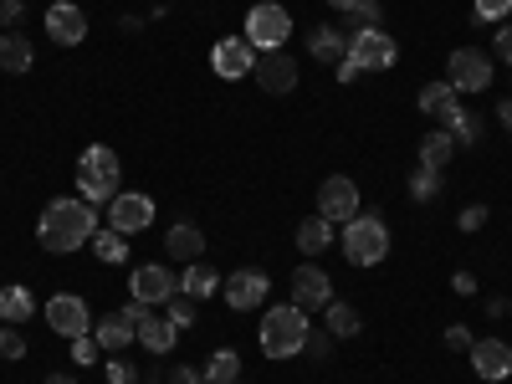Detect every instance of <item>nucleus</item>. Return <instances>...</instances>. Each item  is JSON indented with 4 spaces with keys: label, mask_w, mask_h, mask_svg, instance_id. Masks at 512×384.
<instances>
[{
    "label": "nucleus",
    "mask_w": 512,
    "mask_h": 384,
    "mask_svg": "<svg viewBox=\"0 0 512 384\" xmlns=\"http://www.w3.org/2000/svg\"><path fill=\"white\" fill-rule=\"evenodd\" d=\"M108 226L113 231H123V236H139V231H149L154 226V200L149 195H113L108 200Z\"/></svg>",
    "instance_id": "ddd939ff"
},
{
    "label": "nucleus",
    "mask_w": 512,
    "mask_h": 384,
    "mask_svg": "<svg viewBox=\"0 0 512 384\" xmlns=\"http://www.w3.org/2000/svg\"><path fill=\"white\" fill-rule=\"evenodd\" d=\"M93 338H98V344H103V354H118V349H128V344H134V338H139V323H134V313H108V318H98L93 323Z\"/></svg>",
    "instance_id": "6ab92c4d"
},
{
    "label": "nucleus",
    "mask_w": 512,
    "mask_h": 384,
    "mask_svg": "<svg viewBox=\"0 0 512 384\" xmlns=\"http://www.w3.org/2000/svg\"><path fill=\"white\" fill-rule=\"evenodd\" d=\"M415 103H420V113H425V118H436V123H446V118H451V113L461 108V93H456L451 82L441 77V82H425V88H420V98H415Z\"/></svg>",
    "instance_id": "412c9836"
},
{
    "label": "nucleus",
    "mask_w": 512,
    "mask_h": 384,
    "mask_svg": "<svg viewBox=\"0 0 512 384\" xmlns=\"http://www.w3.org/2000/svg\"><path fill=\"white\" fill-rule=\"evenodd\" d=\"M0 359H26V338L16 333V323H0Z\"/></svg>",
    "instance_id": "c9c22d12"
},
{
    "label": "nucleus",
    "mask_w": 512,
    "mask_h": 384,
    "mask_svg": "<svg viewBox=\"0 0 512 384\" xmlns=\"http://www.w3.org/2000/svg\"><path fill=\"white\" fill-rule=\"evenodd\" d=\"M333 221H323V216H308V221H297V251H308V256H318V251H328L333 246Z\"/></svg>",
    "instance_id": "b1692460"
},
{
    "label": "nucleus",
    "mask_w": 512,
    "mask_h": 384,
    "mask_svg": "<svg viewBox=\"0 0 512 384\" xmlns=\"http://www.w3.org/2000/svg\"><path fill=\"white\" fill-rule=\"evenodd\" d=\"M164 318L175 323L180 333L195 328V297H190V292H175V297H169V313H164Z\"/></svg>",
    "instance_id": "72a5a7b5"
},
{
    "label": "nucleus",
    "mask_w": 512,
    "mask_h": 384,
    "mask_svg": "<svg viewBox=\"0 0 512 384\" xmlns=\"http://www.w3.org/2000/svg\"><path fill=\"white\" fill-rule=\"evenodd\" d=\"M497 118H502V128H512V98H507V103L497 108Z\"/></svg>",
    "instance_id": "09e8293b"
},
{
    "label": "nucleus",
    "mask_w": 512,
    "mask_h": 384,
    "mask_svg": "<svg viewBox=\"0 0 512 384\" xmlns=\"http://www.w3.org/2000/svg\"><path fill=\"white\" fill-rule=\"evenodd\" d=\"M395 57H400V47H395L390 31L369 26V31H354L349 36V62L359 72H384V67H395Z\"/></svg>",
    "instance_id": "0eeeda50"
},
{
    "label": "nucleus",
    "mask_w": 512,
    "mask_h": 384,
    "mask_svg": "<svg viewBox=\"0 0 512 384\" xmlns=\"http://www.w3.org/2000/svg\"><path fill=\"white\" fill-rule=\"evenodd\" d=\"M103 359V344L93 333H82V338H72V364H82V369H93Z\"/></svg>",
    "instance_id": "f704fd0d"
},
{
    "label": "nucleus",
    "mask_w": 512,
    "mask_h": 384,
    "mask_svg": "<svg viewBox=\"0 0 512 384\" xmlns=\"http://www.w3.org/2000/svg\"><path fill=\"white\" fill-rule=\"evenodd\" d=\"M108 379H113V384H134V369H128L123 359H113V364H108Z\"/></svg>",
    "instance_id": "a18cd8bd"
},
{
    "label": "nucleus",
    "mask_w": 512,
    "mask_h": 384,
    "mask_svg": "<svg viewBox=\"0 0 512 384\" xmlns=\"http://www.w3.org/2000/svg\"><path fill=\"white\" fill-rule=\"evenodd\" d=\"M472 369H477V379H507L512 374V349L502 344V338H477L472 344Z\"/></svg>",
    "instance_id": "a211bd4d"
},
{
    "label": "nucleus",
    "mask_w": 512,
    "mask_h": 384,
    "mask_svg": "<svg viewBox=\"0 0 512 384\" xmlns=\"http://www.w3.org/2000/svg\"><path fill=\"white\" fill-rule=\"evenodd\" d=\"M200 374H205V384H231V379H241V354L236 349H216Z\"/></svg>",
    "instance_id": "c85d7f7f"
},
{
    "label": "nucleus",
    "mask_w": 512,
    "mask_h": 384,
    "mask_svg": "<svg viewBox=\"0 0 512 384\" xmlns=\"http://www.w3.org/2000/svg\"><path fill=\"white\" fill-rule=\"evenodd\" d=\"M354 77H359V67L344 57V62H338V82H354Z\"/></svg>",
    "instance_id": "49530a36"
},
{
    "label": "nucleus",
    "mask_w": 512,
    "mask_h": 384,
    "mask_svg": "<svg viewBox=\"0 0 512 384\" xmlns=\"http://www.w3.org/2000/svg\"><path fill=\"white\" fill-rule=\"evenodd\" d=\"M47 323H52V333H62V338L93 333V313H88V303H82L77 292H57V297H52V303H47Z\"/></svg>",
    "instance_id": "4468645a"
},
{
    "label": "nucleus",
    "mask_w": 512,
    "mask_h": 384,
    "mask_svg": "<svg viewBox=\"0 0 512 384\" xmlns=\"http://www.w3.org/2000/svg\"><path fill=\"white\" fill-rule=\"evenodd\" d=\"M344 256L354 267H379L384 256H390V226H384L379 216H359L344 226Z\"/></svg>",
    "instance_id": "20e7f679"
},
{
    "label": "nucleus",
    "mask_w": 512,
    "mask_h": 384,
    "mask_svg": "<svg viewBox=\"0 0 512 384\" xmlns=\"http://www.w3.org/2000/svg\"><path fill=\"white\" fill-rule=\"evenodd\" d=\"M441 128H446L456 144H477V139H482V118H477V113H466V108H456Z\"/></svg>",
    "instance_id": "7c9ffc66"
},
{
    "label": "nucleus",
    "mask_w": 512,
    "mask_h": 384,
    "mask_svg": "<svg viewBox=\"0 0 512 384\" xmlns=\"http://www.w3.org/2000/svg\"><path fill=\"white\" fill-rule=\"evenodd\" d=\"M507 308H512L507 297H492V303H487V313H492V318H507Z\"/></svg>",
    "instance_id": "de8ad7c7"
},
{
    "label": "nucleus",
    "mask_w": 512,
    "mask_h": 384,
    "mask_svg": "<svg viewBox=\"0 0 512 384\" xmlns=\"http://www.w3.org/2000/svg\"><path fill=\"white\" fill-rule=\"evenodd\" d=\"M256 88L262 93H272V98H282V93H292L297 88V62L287 57V52H262L256 57Z\"/></svg>",
    "instance_id": "2eb2a0df"
},
{
    "label": "nucleus",
    "mask_w": 512,
    "mask_h": 384,
    "mask_svg": "<svg viewBox=\"0 0 512 384\" xmlns=\"http://www.w3.org/2000/svg\"><path fill=\"white\" fill-rule=\"evenodd\" d=\"M164 251L169 256H175V262H200V256H205V236H200V226H190V221H175V226H169L164 231Z\"/></svg>",
    "instance_id": "aec40b11"
},
{
    "label": "nucleus",
    "mask_w": 512,
    "mask_h": 384,
    "mask_svg": "<svg viewBox=\"0 0 512 384\" xmlns=\"http://www.w3.org/2000/svg\"><path fill=\"white\" fill-rule=\"evenodd\" d=\"M451 292L472 297V292H477V277H472V272H456V277H451Z\"/></svg>",
    "instance_id": "c03bdc74"
},
{
    "label": "nucleus",
    "mask_w": 512,
    "mask_h": 384,
    "mask_svg": "<svg viewBox=\"0 0 512 384\" xmlns=\"http://www.w3.org/2000/svg\"><path fill=\"white\" fill-rule=\"evenodd\" d=\"M328 6H333V11H344V16H349V11L359 6V0H328Z\"/></svg>",
    "instance_id": "8fccbe9b"
},
{
    "label": "nucleus",
    "mask_w": 512,
    "mask_h": 384,
    "mask_svg": "<svg viewBox=\"0 0 512 384\" xmlns=\"http://www.w3.org/2000/svg\"><path fill=\"white\" fill-rule=\"evenodd\" d=\"M328 349H333V333L323 328V333H308V354L313 359H328Z\"/></svg>",
    "instance_id": "a19ab883"
},
{
    "label": "nucleus",
    "mask_w": 512,
    "mask_h": 384,
    "mask_svg": "<svg viewBox=\"0 0 512 384\" xmlns=\"http://www.w3.org/2000/svg\"><path fill=\"white\" fill-rule=\"evenodd\" d=\"M446 82L456 93H487L492 88V57L477 47H456L446 57Z\"/></svg>",
    "instance_id": "423d86ee"
},
{
    "label": "nucleus",
    "mask_w": 512,
    "mask_h": 384,
    "mask_svg": "<svg viewBox=\"0 0 512 384\" xmlns=\"http://www.w3.org/2000/svg\"><path fill=\"white\" fill-rule=\"evenodd\" d=\"M31 62H36V52H31V41H26L21 31H6V36H0V72L21 77V72H31Z\"/></svg>",
    "instance_id": "5701e85b"
},
{
    "label": "nucleus",
    "mask_w": 512,
    "mask_h": 384,
    "mask_svg": "<svg viewBox=\"0 0 512 384\" xmlns=\"http://www.w3.org/2000/svg\"><path fill=\"white\" fill-rule=\"evenodd\" d=\"M210 72H216L221 82H241V77H251L256 72V47L246 36H226V41H216L210 47Z\"/></svg>",
    "instance_id": "9b49d317"
},
{
    "label": "nucleus",
    "mask_w": 512,
    "mask_h": 384,
    "mask_svg": "<svg viewBox=\"0 0 512 384\" xmlns=\"http://www.w3.org/2000/svg\"><path fill=\"white\" fill-rule=\"evenodd\" d=\"M169 384H205V374H200V369H185V364H175V369H169Z\"/></svg>",
    "instance_id": "37998d69"
},
{
    "label": "nucleus",
    "mask_w": 512,
    "mask_h": 384,
    "mask_svg": "<svg viewBox=\"0 0 512 384\" xmlns=\"http://www.w3.org/2000/svg\"><path fill=\"white\" fill-rule=\"evenodd\" d=\"M456 226H461V231H482V226H487V205H466L461 216H456Z\"/></svg>",
    "instance_id": "4c0bfd02"
},
{
    "label": "nucleus",
    "mask_w": 512,
    "mask_h": 384,
    "mask_svg": "<svg viewBox=\"0 0 512 384\" xmlns=\"http://www.w3.org/2000/svg\"><path fill=\"white\" fill-rule=\"evenodd\" d=\"M318 216L333 221V226H349L359 216V185L349 175H328L318 185Z\"/></svg>",
    "instance_id": "6e6552de"
},
{
    "label": "nucleus",
    "mask_w": 512,
    "mask_h": 384,
    "mask_svg": "<svg viewBox=\"0 0 512 384\" xmlns=\"http://www.w3.org/2000/svg\"><path fill=\"white\" fill-rule=\"evenodd\" d=\"M267 292H272V277L262 267H241L221 282V297H226V308L236 313H251V308H262L267 303Z\"/></svg>",
    "instance_id": "1a4fd4ad"
},
{
    "label": "nucleus",
    "mask_w": 512,
    "mask_h": 384,
    "mask_svg": "<svg viewBox=\"0 0 512 384\" xmlns=\"http://www.w3.org/2000/svg\"><path fill=\"white\" fill-rule=\"evenodd\" d=\"M292 303L303 308V313H323V308L333 303V277H328L323 267L303 262V267L292 272Z\"/></svg>",
    "instance_id": "f8f14e48"
},
{
    "label": "nucleus",
    "mask_w": 512,
    "mask_h": 384,
    "mask_svg": "<svg viewBox=\"0 0 512 384\" xmlns=\"http://www.w3.org/2000/svg\"><path fill=\"white\" fill-rule=\"evenodd\" d=\"M175 292H180V277L169 272L164 262H144V267H134V277H128V297H134V303H144V308L169 303Z\"/></svg>",
    "instance_id": "9d476101"
},
{
    "label": "nucleus",
    "mask_w": 512,
    "mask_h": 384,
    "mask_svg": "<svg viewBox=\"0 0 512 384\" xmlns=\"http://www.w3.org/2000/svg\"><path fill=\"white\" fill-rule=\"evenodd\" d=\"M410 195H415V200H436V195H441V169L415 164V175H410Z\"/></svg>",
    "instance_id": "2f4dec72"
},
{
    "label": "nucleus",
    "mask_w": 512,
    "mask_h": 384,
    "mask_svg": "<svg viewBox=\"0 0 512 384\" xmlns=\"http://www.w3.org/2000/svg\"><path fill=\"white\" fill-rule=\"evenodd\" d=\"M226 277H216V267H205V262H190L185 267V277H180V292H190V297H216V287H221Z\"/></svg>",
    "instance_id": "cd10ccee"
},
{
    "label": "nucleus",
    "mask_w": 512,
    "mask_h": 384,
    "mask_svg": "<svg viewBox=\"0 0 512 384\" xmlns=\"http://www.w3.org/2000/svg\"><path fill=\"white\" fill-rule=\"evenodd\" d=\"M456 154H461V144L446 134V128H436V134H425V139H420V164H431V169H446Z\"/></svg>",
    "instance_id": "393cba45"
},
{
    "label": "nucleus",
    "mask_w": 512,
    "mask_h": 384,
    "mask_svg": "<svg viewBox=\"0 0 512 384\" xmlns=\"http://www.w3.org/2000/svg\"><path fill=\"white\" fill-rule=\"evenodd\" d=\"M128 313H134V323H139V344H144L149 354H169V349H175L180 328L169 323V318H159V313L144 308V303H128Z\"/></svg>",
    "instance_id": "dca6fc26"
},
{
    "label": "nucleus",
    "mask_w": 512,
    "mask_h": 384,
    "mask_svg": "<svg viewBox=\"0 0 512 384\" xmlns=\"http://www.w3.org/2000/svg\"><path fill=\"white\" fill-rule=\"evenodd\" d=\"M507 11H512V0H477V21H497L502 26Z\"/></svg>",
    "instance_id": "e433bc0d"
},
{
    "label": "nucleus",
    "mask_w": 512,
    "mask_h": 384,
    "mask_svg": "<svg viewBox=\"0 0 512 384\" xmlns=\"http://www.w3.org/2000/svg\"><path fill=\"white\" fill-rule=\"evenodd\" d=\"M492 52H497L502 62H512V21H502V26L492 31Z\"/></svg>",
    "instance_id": "58836bf2"
},
{
    "label": "nucleus",
    "mask_w": 512,
    "mask_h": 384,
    "mask_svg": "<svg viewBox=\"0 0 512 384\" xmlns=\"http://www.w3.org/2000/svg\"><path fill=\"white\" fill-rule=\"evenodd\" d=\"M93 236H98V205H88L82 195L52 200L47 210H41V221H36V241L47 246V251H57V256L88 246Z\"/></svg>",
    "instance_id": "f257e3e1"
},
{
    "label": "nucleus",
    "mask_w": 512,
    "mask_h": 384,
    "mask_svg": "<svg viewBox=\"0 0 512 384\" xmlns=\"http://www.w3.org/2000/svg\"><path fill=\"white\" fill-rule=\"evenodd\" d=\"M93 256H98V262H108V267H118L123 256H128V236H123V231H113V226H108V231H98V236H93Z\"/></svg>",
    "instance_id": "c756f323"
},
{
    "label": "nucleus",
    "mask_w": 512,
    "mask_h": 384,
    "mask_svg": "<svg viewBox=\"0 0 512 384\" xmlns=\"http://www.w3.org/2000/svg\"><path fill=\"white\" fill-rule=\"evenodd\" d=\"M118 180H123V169H118V154L108 144L82 149V159H77V195L82 200H88V205H108L118 195Z\"/></svg>",
    "instance_id": "7ed1b4c3"
},
{
    "label": "nucleus",
    "mask_w": 512,
    "mask_h": 384,
    "mask_svg": "<svg viewBox=\"0 0 512 384\" xmlns=\"http://www.w3.org/2000/svg\"><path fill=\"white\" fill-rule=\"evenodd\" d=\"M47 36L57 41V47H77V41L88 36V16H82V6L52 0V6H47Z\"/></svg>",
    "instance_id": "f3484780"
},
{
    "label": "nucleus",
    "mask_w": 512,
    "mask_h": 384,
    "mask_svg": "<svg viewBox=\"0 0 512 384\" xmlns=\"http://www.w3.org/2000/svg\"><path fill=\"white\" fill-rule=\"evenodd\" d=\"M472 344H477V338L466 333L461 323H456V328H446V349H456V354H472Z\"/></svg>",
    "instance_id": "ea45409f"
},
{
    "label": "nucleus",
    "mask_w": 512,
    "mask_h": 384,
    "mask_svg": "<svg viewBox=\"0 0 512 384\" xmlns=\"http://www.w3.org/2000/svg\"><path fill=\"white\" fill-rule=\"evenodd\" d=\"M41 384H77V379H72V374H47Z\"/></svg>",
    "instance_id": "3c124183"
},
{
    "label": "nucleus",
    "mask_w": 512,
    "mask_h": 384,
    "mask_svg": "<svg viewBox=\"0 0 512 384\" xmlns=\"http://www.w3.org/2000/svg\"><path fill=\"white\" fill-rule=\"evenodd\" d=\"M384 21V6L379 0H359V6L349 11V26H344V36H354V31H369V26H379Z\"/></svg>",
    "instance_id": "473e14b6"
},
{
    "label": "nucleus",
    "mask_w": 512,
    "mask_h": 384,
    "mask_svg": "<svg viewBox=\"0 0 512 384\" xmlns=\"http://www.w3.org/2000/svg\"><path fill=\"white\" fill-rule=\"evenodd\" d=\"M308 333H313V323H308V313L297 308V303H282V308H267L262 313V354L267 359H297L308 349Z\"/></svg>",
    "instance_id": "f03ea898"
},
{
    "label": "nucleus",
    "mask_w": 512,
    "mask_h": 384,
    "mask_svg": "<svg viewBox=\"0 0 512 384\" xmlns=\"http://www.w3.org/2000/svg\"><path fill=\"white\" fill-rule=\"evenodd\" d=\"M231 384H241V379H231Z\"/></svg>",
    "instance_id": "603ef678"
},
{
    "label": "nucleus",
    "mask_w": 512,
    "mask_h": 384,
    "mask_svg": "<svg viewBox=\"0 0 512 384\" xmlns=\"http://www.w3.org/2000/svg\"><path fill=\"white\" fill-rule=\"evenodd\" d=\"M323 328H328L333 338H354V333L364 328V318H359L354 303H328V308H323Z\"/></svg>",
    "instance_id": "bb28decb"
},
{
    "label": "nucleus",
    "mask_w": 512,
    "mask_h": 384,
    "mask_svg": "<svg viewBox=\"0 0 512 384\" xmlns=\"http://www.w3.org/2000/svg\"><path fill=\"white\" fill-rule=\"evenodd\" d=\"M308 57L338 67V62L349 57V36H344V31H333V26H313V31H308Z\"/></svg>",
    "instance_id": "4be33fe9"
},
{
    "label": "nucleus",
    "mask_w": 512,
    "mask_h": 384,
    "mask_svg": "<svg viewBox=\"0 0 512 384\" xmlns=\"http://www.w3.org/2000/svg\"><path fill=\"white\" fill-rule=\"evenodd\" d=\"M241 36L256 47V57H262V52H282V47H287V36H292V16L277 6V0H262V6H251V11H246Z\"/></svg>",
    "instance_id": "39448f33"
},
{
    "label": "nucleus",
    "mask_w": 512,
    "mask_h": 384,
    "mask_svg": "<svg viewBox=\"0 0 512 384\" xmlns=\"http://www.w3.org/2000/svg\"><path fill=\"white\" fill-rule=\"evenodd\" d=\"M21 16H26V0H0V21L6 26H21Z\"/></svg>",
    "instance_id": "79ce46f5"
},
{
    "label": "nucleus",
    "mask_w": 512,
    "mask_h": 384,
    "mask_svg": "<svg viewBox=\"0 0 512 384\" xmlns=\"http://www.w3.org/2000/svg\"><path fill=\"white\" fill-rule=\"evenodd\" d=\"M36 313L31 287H0V323H26Z\"/></svg>",
    "instance_id": "a878e982"
}]
</instances>
